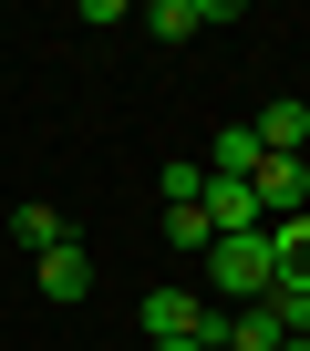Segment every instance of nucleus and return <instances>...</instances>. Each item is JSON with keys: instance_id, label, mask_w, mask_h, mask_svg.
Segmentation results:
<instances>
[{"instance_id": "2", "label": "nucleus", "mask_w": 310, "mask_h": 351, "mask_svg": "<svg viewBox=\"0 0 310 351\" xmlns=\"http://www.w3.org/2000/svg\"><path fill=\"white\" fill-rule=\"evenodd\" d=\"M248 197H259V217H310V155H259Z\"/></svg>"}, {"instance_id": "10", "label": "nucleus", "mask_w": 310, "mask_h": 351, "mask_svg": "<svg viewBox=\"0 0 310 351\" xmlns=\"http://www.w3.org/2000/svg\"><path fill=\"white\" fill-rule=\"evenodd\" d=\"M279 341H289V330L269 320V300H248V310L228 320V351H279Z\"/></svg>"}, {"instance_id": "7", "label": "nucleus", "mask_w": 310, "mask_h": 351, "mask_svg": "<svg viewBox=\"0 0 310 351\" xmlns=\"http://www.w3.org/2000/svg\"><path fill=\"white\" fill-rule=\"evenodd\" d=\"M207 176H238V186H248V176H259V124H228L207 145Z\"/></svg>"}, {"instance_id": "6", "label": "nucleus", "mask_w": 310, "mask_h": 351, "mask_svg": "<svg viewBox=\"0 0 310 351\" xmlns=\"http://www.w3.org/2000/svg\"><path fill=\"white\" fill-rule=\"evenodd\" d=\"M269 248H279V289L310 300V217H269Z\"/></svg>"}, {"instance_id": "11", "label": "nucleus", "mask_w": 310, "mask_h": 351, "mask_svg": "<svg viewBox=\"0 0 310 351\" xmlns=\"http://www.w3.org/2000/svg\"><path fill=\"white\" fill-rule=\"evenodd\" d=\"M145 351H207V341H145Z\"/></svg>"}, {"instance_id": "5", "label": "nucleus", "mask_w": 310, "mask_h": 351, "mask_svg": "<svg viewBox=\"0 0 310 351\" xmlns=\"http://www.w3.org/2000/svg\"><path fill=\"white\" fill-rule=\"evenodd\" d=\"M32 289H42V300H83V289H93V258H83V238H62V248L32 269Z\"/></svg>"}, {"instance_id": "4", "label": "nucleus", "mask_w": 310, "mask_h": 351, "mask_svg": "<svg viewBox=\"0 0 310 351\" xmlns=\"http://www.w3.org/2000/svg\"><path fill=\"white\" fill-rule=\"evenodd\" d=\"M248 124H259V155H310V104H300V93H279V104L248 114Z\"/></svg>"}, {"instance_id": "1", "label": "nucleus", "mask_w": 310, "mask_h": 351, "mask_svg": "<svg viewBox=\"0 0 310 351\" xmlns=\"http://www.w3.org/2000/svg\"><path fill=\"white\" fill-rule=\"evenodd\" d=\"M207 279H217L238 310H248V300H269V289H279V248H269V228H248V238H217V248H207Z\"/></svg>"}, {"instance_id": "8", "label": "nucleus", "mask_w": 310, "mask_h": 351, "mask_svg": "<svg viewBox=\"0 0 310 351\" xmlns=\"http://www.w3.org/2000/svg\"><path fill=\"white\" fill-rule=\"evenodd\" d=\"M166 248H187V258H207V248H217V228H207V197H176V207H166Z\"/></svg>"}, {"instance_id": "12", "label": "nucleus", "mask_w": 310, "mask_h": 351, "mask_svg": "<svg viewBox=\"0 0 310 351\" xmlns=\"http://www.w3.org/2000/svg\"><path fill=\"white\" fill-rule=\"evenodd\" d=\"M279 351H310V330H289V341H279Z\"/></svg>"}, {"instance_id": "3", "label": "nucleus", "mask_w": 310, "mask_h": 351, "mask_svg": "<svg viewBox=\"0 0 310 351\" xmlns=\"http://www.w3.org/2000/svg\"><path fill=\"white\" fill-rule=\"evenodd\" d=\"M228 11H238V0H155L145 32H155V42H197V32H217Z\"/></svg>"}, {"instance_id": "9", "label": "nucleus", "mask_w": 310, "mask_h": 351, "mask_svg": "<svg viewBox=\"0 0 310 351\" xmlns=\"http://www.w3.org/2000/svg\"><path fill=\"white\" fill-rule=\"evenodd\" d=\"M11 238H21L32 258H52V248H62L73 228H62V207H21V217H11Z\"/></svg>"}]
</instances>
